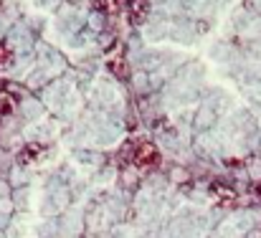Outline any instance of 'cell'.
<instances>
[{
	"label": "cell",
	"mask_w": 261,
	"mask_h": 238,
	"mask_svg": "<svg viewBox=\"0 0 261 238\" xmlns=\"http://www.w3.org/2000/svg\"><path fill=\"white\" fill-rule=\"evenodd\" d=\"M256 193H259V195H261V182H259V185H256Z\"/></svg>",
	"instance_id": "cell-9"
},
{
	"label": "cell",
	"mask_w": 261,
	"mask_h": 238,
	"mask_svg": "<svg viewBox=\"0 0 261 238\" xmlns=\"http://www.w3.org/2000/svg\"><path fill=\"white\" fill-rule=\"evenodd\" d=\"M127 13L132 23H142L150 13V0H129L127 3Z\"/></svg>",
	"instance_id": "cell-3"
},
{
	"label": "cell",
	"mask_w": 261,
	"mask_h": 238,
	"mask_svg": "<svg viewBox=\"0 0 261 238\" xmlns=\"http://www.w3.org/2000/svg\"><path fill=\"white\" fill-rule=\"evenodd\" d=\"M109 69H112V74H114V76H119V79H127V76H129V71H127V64H124V61H112V64H109Z\"/></svg>",
	"instance_id": "cell-7"
},
{
	"label": "cell",
	"mask_w": 261,
	"mask_h": 238,
	"mask_svg": "<svg viewBox=\"0 0 261 238\" xmlns=\"http://www.w3.org/2000/svg\"><path fill=\"white\" fill-rule=\"evenodd\" d=\"M132 160H135L137 167L150 170V167H155V165L160 162V152H158V147H155L152 142H140V145L135 147V152H132Z\"/></svg>",
	"instance_id": "cell-1"
},
{
	"label": "cell",
	"mask_w": 261,
	"mask_h": 238,
	"mask_svg": "<svg viewBox=\"0 0 261 238\" xmlns=\"http://www.w3.org/2000/svg\"><path fill=\"white\" fill-rule=\"evenodd\" d=\"M13 109H15V101H13V96L8 94V91H0V114H13Z\"/></svg>",
	"instance_id": "cell-6"
},
{
	"label": "cell",
	"mask_w": 261,
	"mask_h": 238,
	"mask_svg": "<svg viewBox=\"0 0 261 238\" xmlns=\"http://www.w3.org/2000/svg\"><path fill=\"white\" fill-rule=\"evenodd\" d=\"M41 152H43V145H38V142H31V145H25V150L18 155V162H23V165H25V162L36 160L38 155H41Z\"/></svg>",
	"instance_id": "cell-4"
},
{
	"label": "cell",
	"mask_w": 261,
	"mask_h": 238,
	"mask_svg": "<svg viewBox=\"0 0 261 238\" xmlns=\"http://www.w3.org/2000/svg\"><path fill=\"white\" fill-rule=\"evenodd\" d=\"M8 59H10V48H8V43L0 41V64H5Z\"/></svg>",
	"instance_id": "cell-8"
},
{
	"label": "cell",
	"mask_w": 261,
	"mask_h": 238,
	"mask_svg": "<svg viewBox=\"0 0 261 238\" xmlns=\"http://www.w3.org/2000/svg\"><path fill=\"white\" fill-rule=\"evenodd\" d=\"M211 195H213L221 205H231V203L236 200V190H233L231 185H226V182H213V185H211Z\"/></svg>",
	"instance_id": "cell-2"
},
{
	"label": "cell",
	"mask_w": 261,
	"mask_h": 238,
	"mask_svg": "<svg viewBox=\"0 0 261 238\" xmlns=\"http://www.w3.org/2000/svg\"><path fill=\"white\" fill-rule=\"evenodd\" d=\"M94 8H96L99 13H107V15H112V13H117V8H119V0H94Z\"/></svg>",
	"instance_id": "cell-5"
}]
</instances>
